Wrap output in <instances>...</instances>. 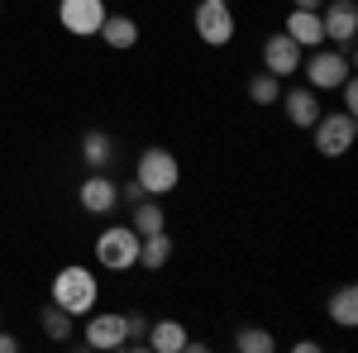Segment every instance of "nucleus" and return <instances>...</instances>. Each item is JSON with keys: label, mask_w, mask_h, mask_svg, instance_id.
Wrapping results in <instances>:
<instances>
[{"label": "nucleus", "mask_w": 358, "mask_h": 353, "mask_svg": "<svg viewBox=\"0 0 358 353\" xmlns=\"http://www.w3.org/2000/svg\"><path fill=\"white\" fill-rule=\"evenodd\" d=\"M53 305H62L72 320H86V315L101 305V282H96V272L82 268V263H67V268L53 277Z\"/></svg>", "instance_id": "f257e3e1"}, {"label": "nucleus", "mask_w": 358, "mask_h": 353, "mask_svg": "<svg viewBox=\"0 0 358 353\" xmlns=\"http://www.w3.org/2000/svg\"><path fill=\"white\" fill-rule=\"evenodd\" d=\"M134 182L143 196H167V191H177L182 182V167H177V153H167V148H143L134 163Z\"/></svg>", "instance_id": "f03ea898"}, {"label": "nucleus", "mask_w": 358, "mask_h": 353, "mask_svg": "<svg viewBox=\"0 0 358 353\" xmlns=\"http://www.w3.org/2000/svg\"><path fill=\"white\" fill-rule=\"evenodd\" d=\"M91 248H96V263H101L106 272L138 268V234H134V224H110V229H101Z\"/></svg>", "instance_id": "7ed1b4c3"}, {"label": "nucleus", "mask_w": 358, "mask_h": 353, "mask_svg": "<svg viewBox=\"0 0 358 353\" xmlns=\"http://www.w3.org/2000/svg\"><path fill=\"white\" fill-rule=\"evenodd\" d=\"M301 72H306V86L310 91H334V86L344 82V77H354V57H349V48H310V57L301 62Z\"/></svg>", "instance_id": "20e7f679"}, {"label": "nucleus", "mask_w": 358, "mask_h": 353, "mask_svg": "<svg viewBox=\"0 0 358 353\" xmlns=\"http://www.w3.org/2000/svg\"><path fill=\"white\" fill-rule=\"evenodd\" d=\"M310 138H315V153L320 158H344L349 148H354V138H358V120L354 115H325L320 110V120L310 124Z\"/></svg>", "instance_id": "39448f33"}, {"label": "nucleus", "mask_w": 358, "mask_h": 353, "mask_svg": "<svg viewBox=\"0 0 358 353\" xmlns=\"http://www.w3.org/2000/svg\"><path fill=\"white\" fill-rule=\"evenodd\" d=\"M196 38L206 48H224L234 38V15H229V0H201L196 5Z\"/></svg>", "instance_id": "423d86ee"}, {"label": "nucleus", "mask_w": 358, "mask_h": 353, "mask_svg": "<svg viewBox=\"0 0 358 353\" xmlns=\"http://www.w3.org/2000/svg\"><path fill=\"white\" fill-rule=\"evenodd\" d=\"M106 0H57V20L67 34H77V38H91V34H101L106 24Z\"/></svg>", "instance_id": "0eeeda50"}, {"label": "nucleus", "mask_w": 358, "mask_h": 353, "mask_svg": "<svg viewBox=\"0 0 358 353\" xmlns=\"http://www.w3.org/2000/svg\"><path fill=\"white\" fill-rule=\"evenodd\" d=\"M320 29H325V43L349 48L358 34V5L354 0H325L320 5Z\"/></svg>", "instance_id": "6e6552de"}, {"label": "nucleus", "mask_w": 358, "mask_h": 353, "mask_svg": "<svg viewBox=\"0 0 358 353\" xmlns=\"http://www.w3.org/2000/svg\"><path fill=\"white\" fill-rule=\"evenodd\" d=\"M301 53H306L301 43H292L287 34H273V38L263 43V72H273V77L287 82V77L301 72Z\"/></svg>", "instance_id": "1a4fd4ad"}, {"label": "nucleus", "mask_w": 358, "mask_h": 353, "mask_svg": "<svg viewBox=\"0 0 358 353\" xmlns=\"http://www.w3.org/2000/svg\"><path fill=\"white\" fill-rule=\"evenodd\" d=\"M77 201H82L86 215H110V210H120V187H115L106 172H91L82 187H77Z\"/></svg>", "instance_id": "9d476101"}, {"label": "nucleus", "mask_w": 358, "mask_h": 353, "mask_svg": "<svg viewBox=\"0 0 358 353\" xmlns=\"http://www.w3.org/2000/svg\"><path fill=\"white\" fill-rule=\"evenodd\" d=\"M82 339H86V349H124V315H115V310H91Z\"/></svg>", "instance_id": "9b49d317"}, {"label": "nucleus", "mask_w": 358, "mask_h": 353, "mask_svg": "<svg viewBox=\"0 0 358 353\" xmlns=\"http://www.w3.org/2000/svg\"><path fill=\"white\" fill-rule=\"evenodd\" d=\"M277 101H282L287 120H292L296 129H310V124L320 120V91H310V86H292V91H282Z\"/></svg>", "instance_id": "f8f14e48"}, {"label": "nucleus", "mask_w": 358, "mask_h": 353, "mask_svg": "<svg viewBox=\"0 0 358 353\" xmlns=\"http://www.w3.org/2000/svg\"><path fill=\"white\" fill-rule=\"evenodd\" d=\"M292 43H301V48H320L325 43V29H320V10H296L292 5V15H287V29H282Z\"/></svg>", "instance_id": "ddd939ff"}, {"label": "nucleus", "mask_w": 358, "mask_h": 353, "mask_svg": "<svg viewBox=\"0 0 358 353\" xmlns=\"http://www.w3.org/2000/svg\"><path fill=\"white\" fill-rule=\"evenodd\" d=\"M187 339H192V334H187L182 320H148V339H143V344L158 349V353H182Z\"/></svg>", "instance_id": "4468645a"}, {"label": "nucleus", "mask_w": 358, "mask_h": 353, "mask_svg": "<svg viewBox=\"0 0 358 353\" xmlns=\"http://www.w3.org/2000/svg\"><path fill=\"white\" fill-rule=\"evenodd\" d=\"M129 224H134L138 239H143V234H158V229H167V210L158 206V196H143V201H134V206H129Z\"/></svg>", "instance_id": "2eb2a0df"}, {"label": "nucleus", "mask_w": 358, "mask_h": 353, "mask_svg": "<svg viewBox=\"0 0 358 353\" xmlns=\"http://www.w3.org/2000/svg\"><path fill=\"white\" fill-rule=\"evenodd\" d=\"M101 38H106V48H115V53H129V48L138 43V24L129 20V15H106Z\"/></svg>", "instance_id": "dca6fc26"}, {"label": "nucleus", "mask_w": 358, "mask_h": 353, "mask_svg": "<svg viewBox=\"0 0 358 353\" xmlns=\"http://www.w3.org/2000/svg\"><path fill=\"white\" fill-rule=\"evenodd\" d=\"M325 310H330V320L339 329H354L358 325V287H354V282H344V287L330 296V305H325Z\"/></svg>", "instance_id": "f3484780"}, {"label": "nucleus", "mask_w": 358, "mask_h": 353, "mask_svg": "<svg viewBox=\"0 0 358 353\" xmlns=\"http://www.w3.org/2000/svg\"><path fill=\"white\" fill-rule=\"evenodd\" d=\"M110 158H115L110 134H106V129H91V134L82 138V163L91 167V172H106V167H110Z\"/></svg>", "instance_id": "a211bd4d"}, {"label": "nucleus", "mask_w": 358, "mask_h": 353, "mask_svg": "<svg viewBox=\"0 0 358 353\" xmlns=\"http://www.w3.org/2000/svg\"><path fill=\"white\" fill-rule=\"evenodd\" d=\"M167 258H172V239H167V229H158V234H143L138 239V268H167Z\"/></svg>", "instance_id": "6ab92c4d"}, {"label": "nucleus", "mask_w": 358, "mask_h": 353, "mask_svg": "<svg viewBox=\"0 0 358 353\" xmlns=\"http://www.w3.org/2000/svg\"><path fill=\"white\" fill-rule=\"evenodd\" d=\"M38 320H43V334H48L53 344H67V339H72V315H67L62 305H53V301H48Z\"/></svg>", "instance_id": "aec40b11"}, {"label": "nucleus", "mask_w": 358, "mask_h": 353, "mask_svg": "<svg viewBox=\"0 0 358 353\" xmlns=\"http://www.w3.org/2000/svg\"><path fill=\"white\" fill-rule=\"evenodd\" d=\"M277 96H282V77H273V72H258L248 82V101L253 106H277Z\"/></svg>", "instance_id": "412c9836"}, {"label": "nucleus", "mask_w": 358, "mask_h": 353, "mask_svg": "<svg viewBox=\"0 0 358 353\" xmlns=\"http://www.w3.org/2000/svg\"><path fill=\"white\" fill-rule=\"evenodd\" d=\"M234 349L239 353H273L277 339L268 334V329H239V334H234Z\"/></svg>", "instance_id": "4be33fe9"}, {"label": "nucleus", "mask_w": 358, "mask_h": 353, "mask_svg": "<svg viewBox=\"0 0 358 353\" xmlns=\"http://www.w3.org/2000/svg\"><path fill=\"white\" fill-rule=\"evenodd\" d=\"M148 339V315H138V310H124V349H138Z\"/></svg>", "instance_id": "5701e85b"}, {"label": "nucleus", "mask_w": 358, "mask_h": 353, "mask_svg": "<svg viewBox=\"0 0 358 353\" xmlns=\"http://www.w3.org/2000/svg\"><path fill=\"white\" fill-rule=\"evenodd\" d=\"M334 91H339V101H344V115H358V82L354 77H344Z\"/></svg>", "instance_id": "b1692460"}, {"label": "nucleus", "mask_w": 358, "mask_h": 353, "mask_svg": "<svg viewBox=\"0 0 358 353\" xmlns=\"http://www.w3.org/2000/svg\"><path fill=\"white\" fill-rule=\"evenodd\" d=\"M20 349V339H15V334H5V329H0V353H15Z\"/></svg>", "instance_id": "393cba45"}, {"label": "nucleus", "mask_w": 358, "mask_h": 353, "mask_svg": "<svg viewBox=\"0 0 358 353\" xmlns=\"http://www.w3.org/2000/svg\"><path fill=\"white\" fill-rule=\"evenodd\" d=\"M292 5H296V10H320L325 0H292Z\"/></svg>", "instance_id": "a878e982"}, {"label": "nucleus", "mask_w": 358, "mask_h": 353, "mask_svg": "<svg viewBox=\"0 0 358 353\" xmlns=\"http://www.w3.org/2000/svg\"><path fill=\"white\" fill-rule=\"evenodd\" d=\"M0 325H5V315H0Z\"/></svg>", "instance_id": "bb28decb"}, {"label": "nucleus", "mask_w": 358, "mask_h": 353, "mask_svg": "<svg viewBox=\"0 0 358 353\" xmlns=\"http://www.w3.org/2000/svg\"><path fill=\"white\" fill-rule=\"evenodd\" d=\"M0 10H5V5H0Z\"/></svg>", "instance_id": "cd10ccee"}]
</instances>
